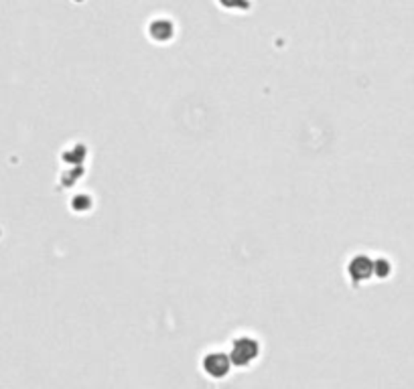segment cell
I'll use <instances>...</instances> for the list:
<instances>
[{"instance_id":"obj_1","label":"cell","mask_w":414,"mask_h":389,"mask_svg":"<svg viewBox=\"0 0 414 389\" xmlns=\"http://www.w3.org/2000/svg\"><path fill=\"white\" fill-rule=\"evenodd\" d=\"M258 357V342L254 339H248V337H242L236 339L232 345V351H230V359L234 365H250L254 359Z\"/></svg>"},{"instance_id":"obj_2","label":"cell","mask_w":414,"mask_h":389,"mask_svg":"<svg viewBox=\"0 0 414 389\" xmlns=\"http://www.w3.org/2000/svg\"><path fill=\"white\" fill-rule=\"evenodd\" d=\"M203 367H206L207 375H211V377H225L230 373L232 359L225 353H209L203 361Z\"/></svg>"},{"instance_id":"obj_3","label":"cell","mask_w":414,"mask_h":389,"mask_svg":"<svg viewBox=\"0 0 414 389\" xmlns=\"http://www.w3.org/2000/svg\"><path fill=\"white\" fill-rule=\"evenodd\" d=\"M350 276L353 282L369 280L374 276V262L366 256H357L350 262Z\"/></svg>"},{"instance_id":"obj_4","label":"cell","mask_w":414,"mask_h":389,"mask_svg":"<svg viewBox=\"0 0 414 389\" xmlns=\"http://www.w3.org/2000/svg\"><path fill=\"white\" fill-rule=\"evenodd\" d=\"M225 6H239L242 4V0H222Z\"/></svg>"}]
</instances>
